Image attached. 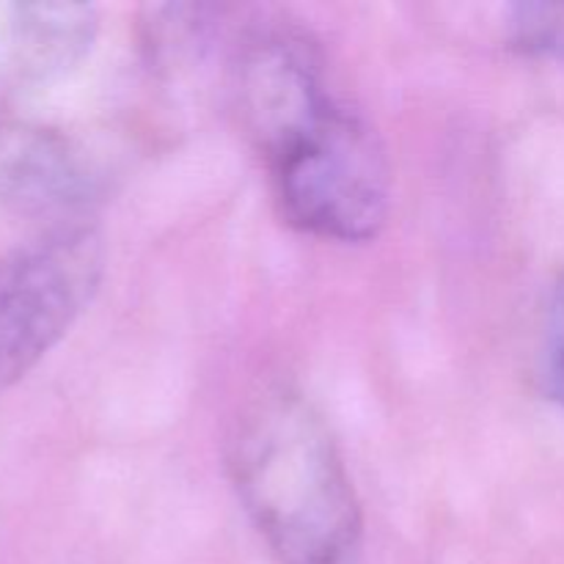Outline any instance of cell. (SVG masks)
<instances>
[{
    "label": "cell",
    "mask_w": 564,
    "mask_h": 564,
    "mask_svg": "<svg viewBox=\"0 0 564 564\" xmlns=\"http://www.w3.org/2000/svg\"><path fill=\"white\" fill-rule=\"evenodd\" d=\"M231 88L281 215L319 240H372L389 218V158L369 121L334 91L317 44L295 31L253 33Z\"/></svg>",
    "instance_id": "obj_1"
},
{
    "label": "cell",
    "mask_w": 564,
    "mask_h": 564,
    "mask_svg": "<svg viewBox=\"0 0 564 564\" xmlns=\"http://www.w3.org/2000/svg\"><path fill=\"white\" fill-rule=\"evenodd\" d=\"M226 460L242 510L281 564H358L361 501L328 422L301 391L253 397Z\"/></svg>",
    "instance_id": "obj_2"
},
{
    "label": "cell",
    "mask_w": 564,
    "mask_h": 564,
    "mask_svg": "<svg viewBox=\"0 0 564 564\" xmlns=\"http://www.w3.org/2000/svg\"><path fill=\"white\" fill-rule=\"evenodd\" d=\"M102 275V240L88 226L47 229L0 253V394L69 334Z\"/></svg>",
    "instance_id": "obj_3"
},
{
    "label": "cell",
    "mask_w": 564,
    "mask_h": 564,
    "mask_svg": "<svg viewBox=\"0 0 564 564\" xmlns=\"http://www.w3.org/2000/svg\"><path fill=\"white\" fill-rule=\"evenodd\" d=\"M99 196V176L75 141L42 124L0 127V202L66 229Z\"/></svg>",
    "instance_id": "obj_4"
},
{
    "label": "cell",
    "mask_w": 564,
    "mask_h": 564,
    "mask_svg": "<svg viewBox=\"0 0 564 564\" xmlns=\"http://www.w3.org/2000/svg\"><path fill=\"white\" fill-rule=\"evenodd\" d=\"M97 11L80 3H0V80L58 77L91 50Z\"/></svg>",
    "instance_id": "obj_5"
},
{
    "label": "cell",
    "mask_w": 564,
    "mask_h": 564,
    "mask_svg": "<svg viewBox=\"0 0 564 564\" xmlns=\"http://www.w3.org/2000/svg\"><path fill=\"white\" fill-rule=\"evenodd\" d=\"M507 31L516 47L532 55L564 61V3H518Z\"/></svg>",
    "instance_id": "obj_6"
},
{
    "label": "cell",
    "mask_w": 564,
    "mask_h": 564,
    "mask_svg": "<svg viewBox=\"0 0 564 564\" xmlns=\"http://www.w3.org/2000/svg\"><path fill=\"white\" fill-rule=\"evenodd\" d=\"M543 380L549 394L564 408V314H549L545 323Z\"/></svg>",
    "instance_id": "obj_7"
},
{
    "label": "cell",
    "mask_w": 564,
    "mask_h": 564,
    "mask_svg": "<svg viewBox=\"0 0 564 564\" xmlns=\"http://www.w3.org/2000/svg\"><path fill=\"white\" fill-rule=\"evenodd\" d=\"M549 314H564V273L560 275V281H556L554 286V295H551V303H549Z\"/></svg>",
    "instance_id": "obj_8"
}]
</instances>
